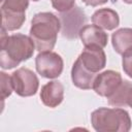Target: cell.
<instances>
[{"label": "cell", "instance_id": "obj_5", "mask_svg": "<svg viewBox=\"0 0 132 132\" xmlns=\"http://www.w3.org/2000/svg\"><path fill=\"white\" fill-rule=\"evenodd\" d=\"M59 19L61 22V33L68 39L77 38L79 31L88 22L85 11L79 6L75 5L66 11L60 12Z\"/></svg>", "mask_w": 132, "mask_h": 132}, {"label": "cell", "instance_id": "obj_16", "mask_svg": "<svg viewBox=\"0 0 132 132\" xmlns=\"http://www.w3.org/2000/svg\"><path fill=\"white\" fill-rule=\"evenodd\" d=\"M0 79H1V99L4 101L7 97H9L13 91L11 75H8L4 71L0 72Z\"/></svg>", "mask_w": 132, "mask_h": 132}, {"label": "cell", "instance_id": "obj_20", "mask_svg": "<svg viewBox=\"0 0 132 132\" xmlns=\"http://www.w3.org/2000/svg\"><path fill=\"white\" fill-rule=\"evenodd\" d=\"M126 103H127V105H128V106L132 107V88L129 90V93H128V96H127Z\"/></svg>", "mask_w": 132, "mask_h": 132}, {"label": "cell", "instance_id": "obj_3", "mask_svg": "<svg viewBox=\"0 0 132 132\" xmlns=\"http://www.w3.org/2000/svg\"><path fill=\"white\" fill-rule=\"evenodd\" d=\"M93 128L98 132H128L131 129V119L123 108L99 107L91 114Z\"/></svg>", "mask_w": 132, "mask_h": 132}, {"label": "cell", "instance_id": "obj_14", "mask_svg": "<svg viewBox=\"0 0 132 132\" xmlns=\"http://www.w3.org/2000/svg\"><path fill=\"white\" fill-rule=\"evenodd\" d=\"M111 43L114 51L124 55L132 50V28H121L112 33Z\"/></svg>", "mask_w": 132, "mask_h": 132}, {"label": "cell", "instance_id": "obj_11", "mask_svg": "<svg viewBox=\"0 0 132 132\" xmlns=\"http://www.w3.org/2000/svg\"><path fill=\"white\" fill-rule=\"evenodd\" d=\"M40 99L45 106L51 108L57 107L64 99V86L58 80L46 82L41 88Z\"/></svg>", "mask_w": 132, "mask_h": 132}, {"label": "cell", "instance_id": "obj_2", "mask_svg": "<svg viewBox=\"0 0 132 132\" xmlns=\"http://www.w3.org/2000/svg\"><path fill=\"white\" fill-rule=\"evenodd\" d=\"M61 29L60 19L53 12L36 13L31 21L30 37L38 52L52 51L56 44L58 33Z\"/></svg>", "mask_w": 132, "mask_h": 132}, {"label": "cell", "instance_id": "obj_4", "mask_svg": "<svg viewBox=\"0 0 132 132\" xmlns=\"http://www.w3.org/2000/svg\"><path fill=\"white\" fill-rule=\"evenodd\" d=\"M2 28L6 31L20 29L26 20V9L29 0H1L0 1Z\"/></svg>", "mask_w": 132, "mask_h": 132}, {"label": "cell", "instance_id": "obj_6", "mask_svg": "<svg viewBox=\"0 0 132 132\" xmlns=\"http://www.w3.org/2000/svg\"><path fill=\"white\" fill-rule=\"evenodd\" d=\"M11 80L13 91L21 97H30L36 94L39 87L37 75L29 68L21 67L12 72Z\"/></svg>", "mask_w": 132, "mask_h": 132}, {"label": "cell", "instance_id": "obj_10", "mask_svg": "<svg viewBox=\"0 0 132 132\" xmlns=\"http://www.w3.org/2000/svg\"><path fill=\"white\" fill-rule=\"evenodd\" d=\"M79 38L85 47H100L107 45V34L96 25H86L79 31Z\"/></svg>", "mask_w": 132, "mask_h": 132}, {"label": "cell", "instance_id": "obj_19", "mask_svg": "<svg viewBox=\"0 0 132 132\" xmlns=\"http://www.w3.org/2000/svg\"><path fill=\"white\" fill-rule=\"evenodd\" d=\"M81 1L88 6L96 7V6H99V5H102V4L106 3L108 0H81Z\"/></svg>", "mask_w": 132, "mask_h": 132}, {"label": "cell", "instance_id": "obj_1", "mask_svg": "<svg viewBox=\"0 0 132 132\" xmlns=\"http://www.w3.org/2000/svg\"><path fill=\"white\" fill-rule=\"evenodd\" d=\"M6 32L1 28L0 66L2 69H12L29 60L36 47L30 36L21 33L7 35Z\"/></svg>", "mask_w": 132, "mask_h": 132}, {"label": "cell", "instance_id": "obj_9", "mask_svg": "<svg viewBox=\"0 0 132 132\" xmlns=\"http://www.w3.org/2000/svg\"><path fill=\"white\" fill-rule=\"evenodd\" d=\"M78 59L84 67L93 73H98L106 64V55L100 47H85Z\"/></svg>", "mask_w": 132, "mask_h": 132}, {"label": "cell", "instance_id": "obj_17", "mask_svg": "<svg viewBox=\"0 0 132 132\" xmlns=\"http://www.w3.org/2000/svg\"><path fill=\"white\" fill-rule=\"evenodd\" d=\"M53 7L59 12L66 11L75 5V0H51Z\"/></svg>", "mask_w": 132, "mask_h": 132}, {"label": "cell", "instance_id": "obj_8", "mask_svg": "<svg viewBox=\"0 0 132 132\" xmlns=\"http://www.w3.org/2000/svg\"><path fill=\"white\" fill-rule=\"evenodd\" d=\"M122 75L114 70H105L96 75L93 84V90L101 97H110L121 86Z\"/></svg>", "mask_w": 132, "mask_h": 132}, {"label": "cell", "instance_id": "obj_13", "mask_svg": "<svg viewBox=\"0 0 132 132\" xmlns=\"http://www.w3.org/2000/svg\"><path fill=\"white\" fill-rule=\"evenodd\" d=\"M92 23L101 29L113 30L120 25V16L111 8H100L93 13Z\"/></svg>", "mask_w": 132, "mask_h": 132}, {"label": "cell", "instance_id": "obj_12", "mask_svg": "<svg viewBox=\"0 0 132 132\" xmlns=\"http://www.w3.org/2000/svg\"><path fill=\"white\" fill-rule=\"evenodd\" d=\"M96 75L97 73H93L89 71L87 68H85L78 58L72 65L71 79L73 85L79 89H82V90L92 89Z\"/></svg>", "mask_w": 132, "mask_h": 132}, {"label": "cell", "instance_id": "obj_15", "mask_svg": "<svg viewBox=\"0 0 132 132\" xmlns=\"http://www.w3.org/2000/svg\"><path fill=\"white\" fill-rule=\"evenodd\" d=\"M132 88V82L128 81V80H124L122 81L121 86L118 88V90L110 96L108 97V104L114 107H123V106H127L126 100H127V96L129 93V90Z\"/></svg>", "mask_w": 132, "mask_h": 132}, {"label": "cell", "instance_id": "obj_22", "mask_svg": "<svg viewBox=\"0 0 132 132\" xmlns=\"http://www.w3.org/2000/svg\"><path fill=\"white\" fill-rule=\"evenodd\" d=\"M32 1H35L36 2V1H39V0H32Z\"/></svg>", "mask_w": 132, "mask_h": 132}, {"label": "cell", "instance_id": "obj_7", "mask_svg": "<svg viewBox=\"0 0 132 132\" xmlns=\"http://www.w3.org/2000/svg\"><path fill=\"white\" fill-rule=\"evenodd\" d=\"M64 62L62 57L52 51L39 52L35 58V67L37 72L45 78H56L63 71Z\"/></svg>", "mask_w": 132, "mask_h": 132}, {"label": "cell", "instance_id": "obj_18", "mask_svg": "<svg viewBox=\"0 0 132 132\" xmlns=\"http://www.w3.org/2000/svg\"><path fill=\"white\" fill-rule=\"evenodd\" d=\"M122 66L124 72L132 78V50L125 53L122 59Z\"/></svg>", "mask_w": 132, "mask_h": 132}, {"label": "cell", "instance_id": "obj_21", "mask_svg": "<svg viewBox=\"0 0 132 132\" xmlns=\"http://www.w3.org/2000/svg\"><path fill=\"white\" fill-rule=\"evenodd\" d=\"M123 1L127 4H132V0H123Z\"/></svg>", "mask_w": 132, "mask_h": 132}]
</instances>
